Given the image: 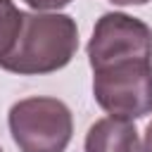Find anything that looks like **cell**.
<instances>
[{
    "label": "cell",
    "mask_w": 152,
    "mask_h": 152,
    "mask_svg": "<svg viewBox=\"0 0 152 152\" xmlns=\"http://www.w3.org/2000/svg\"><path fill=\"white\" fill-rule=\"evenodd\" d=\"M112 5H147L150 0H109Z\"/></svg>",
    "instance_id": "obj_9"
},
{
    "label": "cell",
    "mask_w": 152,
    "mask_h": 152,
    "mask_svg": "<svg viewBox=\"0 0 152 152\" xmlns=\"http://www.w3.org/2000/svg\"><path fill=\"white\" fill-rule=\"evenodd\" d=\"M83 152H138V131L131 121L97 119L86 133Z\"/></svg>",
    "instance_id": "obj_5"
},
{
    "label": "cell",
    "mask_w": 152,
    "mask_h": 152,
    "mask_svg": "<svg viewBox=\"0 0 152 152\" xmlns=\"http://www.w3.org/2000/svg\"><path fill=\"white\" fill-rule=\"evenodd\" d=\"M140 152H152V121H150L147 128H145V138H142V147H140Z\"/></svg>",
    "instance_id": "obj_8"
},
{
    "label": "cell",
    "mask_w": 152,
    "mask_h": 152,
    "mask_svg": "<svg viewBox=\"0 0 152 152\" xmlns=\"http://www.w3.org/2000/svg\"><path fill=\"white\" fill-rule=\"evenodd\" d=\"M0 152H2V147H0Z\"/></svg>",
    "instance_id": "obj_10"
},
{
    "label": "cell",
    "mask_w": 152,
    "mask_h": 152,
    "mask_svg": "<svg viewBox=\"0 0 152 152\" xmlns=\"http://www.w3.org/2000/svg\"><path fill=\"white\" fill-rule=\"evenodd\" d=\"M24 2L36 12H57V10L66 7L71 0H24Z\"/></svg>",
    "instance_id": "obj_7"
},
{
    "label": "cell",
    "mask_w": 152,
    "mask_h": 152,
    "mask_svg": "<svg viewBox=\"0 0 152 152\" xmlns=\"http://www.w3.org/2000/svg\"><path fill=\"white\" fill-rule=\"evenodd\" d=\"M95 102L114 119L135 121L152 112V59L121 62L93 71Z\"/></svg>",
    "instance_id": "obj_3"
},
{
    "label": "cell",
    "mask_w": 152,
    "mask_h": 152,
    "mask_svg": "<svg viewBox=\"0 0 152 152\" xmlns=\"http://www.w3.org/2000/svg\"><path fill=\"white\" fill-rule=\"evenodd\" d=\"M78 50V28L69 14L59 12H24L21 31L14 50L0 69L36 76L52 74L71 62Z\"/></svg>",
    "instance_id": "obj_1"
},
{
    "label": "cell",
    "mask_w": 152,
    "mask_h": 152,
    "mask_svg": "<svg viewBox=\"0 0 152 152\" xmlns=\"http://www.w3.org/2000/svg\"><path fill=\"white\" fill-rule=\"evenodd\" d=\"M7 124L19 152H64L74 133L71 112L57 97H26L14 102Z\"/></svg>",
    "instance_id": "obj_2"
},
{
    "label": "cell",
    "mask_w": 152,
    "mask_h": 152,
    "mask_svg": "<svg viewBox=\"0 0 152 152\" xmlns=\"http://www.w3.org/2000/svg\"><path fill=\"white\" fill-rule=\"evenodd\" d=\"M21 19L24 12H19L12 0H0V66L14 50V43L21 31Z\"/></svg>",
    "instance_id": "obj_6"
},
{
    "label": "cell",
    "mask_w": 152,
    "mask_h": 152,
    "mask_svg": "<svg viewBox=\"0 0 152 152\" xmlns=\"http://www.w3.org/2000/svg\"><path fill=\"white\" fill-rule=\"evenodd\" d=\"M133 59H152V28L126 12L102 14L88 40L90 69L100 71Z\"/></svg>",
    "instance_id": "obj_4"
}]
</instances>
